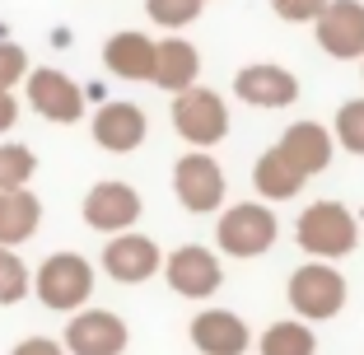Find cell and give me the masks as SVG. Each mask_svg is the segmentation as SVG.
Segmentation results:
<instances>
[{
    "instance_id": "obj_9",
    "label": "cell",
    "mask_w": 364,
    "mask_h": 355,
    "mask_svg": "<svg viewBox=\"0 0 364 355\" xmlns=\"http://www.w3.org/2000/svg\"><path fill=\"white\" fill-rule=\"evenodd\" d=\"M234 94L247 108H289L299 103V80L276 61H252L234 75Z\"/></svg>"
},
{
    "instance_id": "obj_3",
    "label": "cell",
    "mask_w": 364,
    "mask_h": 355,
    "mask_svg": "<svg viewBox=\"0 0 364 355\" xmlns=\"http://www.w3.org/2000/svg\"><path fill=\"white\" fill-rule=\"evenodd\" d=\"M289 304H294V313L299 318H309V323H322V318H336V313L346 309V276L332 267V262H304L294 276H289Z\"/></svg>"
},
{
    "instance_id": "obj_20",
    "label": "cell",
    "mask_w": 364,
    "mask_h": 355,
    "mask_svg": "<svg viewBox=\"0 0 364 355\" xmlns=\"http://www.w3.org/2000/svg\"><path fill=\"white\" fill-rule=\"evenodd\" d=\"M304 183H309V178H304V173L294 169V164H289L276 145H271V150L252 164V187H257L267 201H294V196L304 192Z\"/></svg>"
},
{
    "instance_id": "obj_10",
    "label": "cell",
    "mask_w": 364,
    "mask_h": 355,
    "mask_svg": "<svg viewBox=\"0 0 364 355\" xmlns=\"http://www.w3.org/2000/svg\"><path fill=\"white\" fill-rule=\"evenodd\" d=\"M127 351V323L107 309H85L65 327V355H122Z\"/></svg>"
},
{
    "instance_id": "obj_5",
    "label": "cell",
    "mask_w": 364,
    "mask_h": 355,
    "mask_svg": "<svg viewBox=\"0 0 364 355\" xmlns=\"http://www.w3.org/2000/svg\"><path fill=\"white\" fill-rule=\"evenodd\" d=\"M23 98H28V108L38 117L56 122V127H70V122L85 117V89L75 80L56 70V65H38L23 75Z\"/></svg>"
},
{
    "instance_id": "obj_21",
    "label": "cell",
    "mask_w": 364,
    "mask_h": 355,
    "mask_svg": "<svg viewBox=\"0 0 364 355\" xmlns=\"http://www.w3.org/2000/svg\"><path fill=\"white\" fill-rule=\"evenodd\" d=\"M318 351V337L304 323H271L262 337V355H313Z\"/></svg>"
},
{
    "instance_id": "obj_24",
    "label": "cell",
    "mask_w": 364,
    "mask_h": 355,
    "mask_svg": "<svg viewBox=\"0 0 364 355\" xmlns=\"http://www.w3.org/2000/svg\"><path fill=\"white\" fill-rule=\"evenodd\" d=\"M201 5L205 0H145V14H150L159 28H187V23H196Z\"/></svg>"
},
{
    "instance_id": "obj_28",
    "label": "cell",
    "mask_w": 364,
    "mask_h": 355,
    "mask_svg": "<svg viewBox=\"0 0 364 355\" xmlns=\"http://www.w3.org/2000/svg\"><path fill=\"white\" fill-rule=\"evenodd\" d=\"M10 355H65V346L47 341V337H28V341H19Z\"/></svg>"
},
{
    "instance_id": "obj_7",
    "label": "cell",
    "mask_w": 364,
    "mask_h": 355,
    "mask_svg": "<svg viewBox=\"0 0 364 355\" xmlns=\"http://www.w3.org/2000/svg\"><path fill=\"white\" fill-rule=\"evenodd\" d=\"M173 192L192 216H210L225 206V169L210 159V150H187L173 164Z\"/></svg>"
},
{
    "instance_id": "obj_14",
    "label": "cell",
    "mask_w": 364,
    "mask_h": 355,
    "mask_svg": "<svg viewBox=\"0 0 364 355\" xmlns=\"http://www.w3.org/2000/svg\"><path fill=\"white\" fill-rule=\"evenodd\" d=\"M145 131H150V117L136 103H103L94 112V140L112 154H131L145 145Z\"/></svg>"
},
{
    "instance_id": "obj_26",
    "label": "cell",
    "mask_w": 364,
    "mask_h": 355,
    "mask_svg": "<svg viewBox=\"0 0 364 355\" xmlns=\"http://www.w3.org/2000/svg\"><path fill=\"white\" fill-rule=\"evenodd\" d=\"M23 75H28V52L19 43H5L0 38V89H14Z\"/></svg>"
},
{
    "instance_id": "obj_4",
    "label": "cell",
    "mask_w": 364,
    "mask_h": 355,
    "mask_svg": "<svg viewBox=\"0 0 364 355\" xmlns=\"http://www.w3.org/2000/svg\"><path fill=\"white\" fill-rule=\"evenodd\" d=\"M94 295V267L80 253H52L38 267V300L56 313H75Z\"/></svg>"
},
{
    "instance_id": "obj_8",
    "label": "cell",
    "mask_w": 364,
    "mask_h": 355,
    "mask_svg": "<svg viewBox=\"0 0 364 355\" xmlns=\"http://www.w3.org/2000/svg\"><path fill=\"white\" fill-rule=\"evenodd\" d=\"M313 38L332 61L364 56V0H327L313 19Z\"/></svg>"
},
{
    "instance_id": "obj_12",
    "label": "cell",
    "mask_w": 364,
    "mask_h": 355,
    "mask_svg": "<svg viewBox=\"0 0 364 355\" xmlns=\"http://www.w3.org/2000/svg\"><path fill=\"white\" fill-rule=\"evenodd\" d=\"M168 285L178 295H187V300H205V295H215L225 285V267L201 243H182L168 258Z\"/></svg>"
},
{
    "instance_id": "obj_13",
    "label": "cell",
    "mask_w": 364,
    "mask_h": 355,
    "mask_svg": "<svg viewBox=\"0 0 364 355\" xmlns=\"http://www.w3.org/2000/svg\"><path fill=\"white\" fill-rule=\"evenodd\" d=\"M140 220V192L131 183H98L85 196V225L103 234H122Z\"/></svg>"
},
{
    "instance_id": "obj_25",
    "label": "cell",
    "mask_w": 364,
    "mask_h": 355,
    "mask_svg": "<svg viewBox=\"0 0 364 355\" xmlns=\"http://www.w3.org/2000/svg\"><path fill=\"white\" fill-rule=\"evenodd\" d=\"M28 295V267L19 253L0 248V304H19Z\"/></svg>"
},
{
    "instance_id": "obj_2",
    "label": "cell",
    "mask_w": 364,
    "mask_h": 355,
    "mask_svg": "<svg viewBox=\"0 0 364 355\" xmlns=\"http://www.w3.org/2000/svg\"><path fill=\"white\" fill-rule=\"evenodd\" d=\"M173 127H178V136L192 145V150H210V145H220V140L229 136V108L225 98L215 94V89H182V94H173Z\"/></svg>"
},
{
    "instance_id": "obj_11",
    "label": "cell",
    "mask_w": 364,
    "mask_h": 355,
    "mask_svg": "<svg viewBox=\"0 0 364 355\" xmlns=\"http://www.w3.org/2000/svg\"><path fill=\"white\" fill-rule=\"evenodd\" d=\"M159 243L145 234H131V229H122V234H112V243L103 248V271L112 280H122V285H140V280H150L154 271H159Z\"/></svg>"
},
{
    "instance_id": "obj_31",
    "label": "cell",
    "mask_w": 364,
    "mask_h": 355,
    "mask_svg": "<svg viewBox=\"0 0 364 355\" xmlns=\"http://www.w3.org/2000/svg\"><path fill=\"white\" fill-rule=\"evenodd\" d=\"M360 220H364V216H360Z\"/></svg>"
},
{
    "instance_id": "obj_27",
    "label": "cell",
    "mask_w": 364,
    "mask_h": 355,
    "mask_svg": "<svg viewBox=\"0 0 364 355\" xmlns=\"http://www.w3.org/2000/svg\"><path fill=\"white\" fill-rule=\"evenodd\" d=\"M322 5H327V0H271V10H276L280 19H289V23H313Z\"/></svg>"
},
{
    "instance_id": "obj_17",
    "label": "cell",
    "mask_w": 364,
    "mask_h": 355,
    "mask_svg": "<svg viewBox=\"0 0 364 355\" xmlns=\"http://www.w3.org/2000/svg\"><path fill=\"white\" fill-rule=\"evenodd\" d=\"M196 75H201V52H196L187 38H164V43H154L150 85H159L164 94H182V89L196 85Z\"/></svg>"
},
{
    "instance_id": "obj_23",
    "label": "cell",
    "mask_w": 364,
    "mask_h": 355,
    "mask_svg": "<svg viewBox=\"0 0 364 355\" xmlns=\"http://www.w3.org/2000/svg\"><path fill=\"white\" fill-rule=\"evenodd\" d=\"M332 140H336V145H346L350 154H364V98H346L341 108H336Z\"/></svg>"
},
{
    "instance_id": "obj_30",
    "label": "cell",
    "mask_w": 364,
    "mask_h": 355,
    "mask_svg": "<svg viewBox=\"0 0 364 355\" xmlns=\"http://www.w3.org/2000/svg\"><path fill=\"white\" fill-rule=\"evenodd\" d=\"M360 61H364V56H360Z\"/></svg>"
},
{
    "instance_id": "obj_29",
    "label": "cell",
    "mask_w": 364,
    "mask_h": 355,
    "mask_svg": "<svg viewBox=\"0 0 364 355\" xmlns=\"http://www.w3.org/2000/svg\"><path fill=\"white\" fill-rule=\"evenodd\" d=\"M14 122H19V98H14V89H0V136L14 131Z\"/></svg>"
},
{
    "instance_id": "obj_1",
    "label": "cell",
    "mask_w": 364,
    "mask_h": 355,
    "mask_svg": "<svg viewBox=\"0 0 364 355\" xmlns=\"http://www.w3.org/2000/svg\"><path fill=\"white\" fill-rule=\"evenodd\" d=\"M294 238H299L304 253L332 262V258L355 253V243H360V225H355V216L346 211L341 201H313L309 211L299 216V225H294Z\"/></svg>"
},
{
    "instance_id": "obj_19",
    "label": "cell",
    "mask_w": 364,
    "mask_h": 355,
    "mask_svg": "<svg viewBox=\"0 0 364 355\" xmlns=\"http://www.w3.org/2000/svg\"><path fill=\"white\" fill-rule=\"evenodd\" d=\"M38 225H43V201L28 187H5L0 192V248L28 243Z\"/></svg>"
},
{
    "instance_id": "obj_15",
    "label": "cell",
    "mask_w": 364,
    "mask_h": 355,
    "mask_svg": "<svg viewBox=\"0 0 364 355\" xmlns=\"http://www.w3.org/2000/svg\"><path fill=\"white\" fill-rule=\"evenodd\" d=\"M276 150L285 154L304 178H313V173H322L327 164H332L336 140H332V131L322 127V122H294V127H285V136H280Z\"/></svg>"
},
{
    "instance_id": "obj_6",
    "label": "cell",
    "mask_w": 364,
    "mask_h": 355,
    "mask_svg": "<svg viewBox=\"0 0 364 355\" xmlns=\"http://www.w3.org/2000/svg\"><path fill=\"white\" fill-rule=\"evenodd\" d=\"M276 229H280L276 216H271L262 201H238L220 216L215 238H220V248H225L229 258H262V253L276 243Z\"/></svg>"
},
{
    "instance_id": "obj_18",
    "label": "cell",
    "mask_w": 364,
    "mask_h": 355,
    "mask_svg": "<svg viewBox=\"0 0 364 355\" xmlns=\"http://www.w3.org/2000/svg\"><path fill=\"white\" fill-rule=\"evenodd\" d=\"M103 65L117 80H150L154 70V38L140 28H122L103 43Z\"/></svg>"
},
{
    "instance_id": "obj_16",
    "label": "cell",
    "mask_w": 364,
    "mask_h": 355,
    "mask_svg": "<svg viewBox=\"0 0 364 355\" xmlns=\"http://www.w3.org/2000/svg\"><path fill=\"white\" fill-rule=\"evenodd\" d=\"M247 341V323L229 309H205L192 318V346L201 355H243Z\"/></svg>"
},
{
    "instance_id": "obj_22",
    "label": "cell",
    "mask_w": 364,
    "mask_h": 355,
    "mask_svg": "<svg viewBox=\"0 0 364 355\" xmlns=\"http://www.w3.org/2000/svg\"><path fill=\"white\" fill-rule=\"evenodd\" d=\"M33 173H38V154L19 140H0V192L5 187H28Z\"/></svg>"
}]
</instances>
